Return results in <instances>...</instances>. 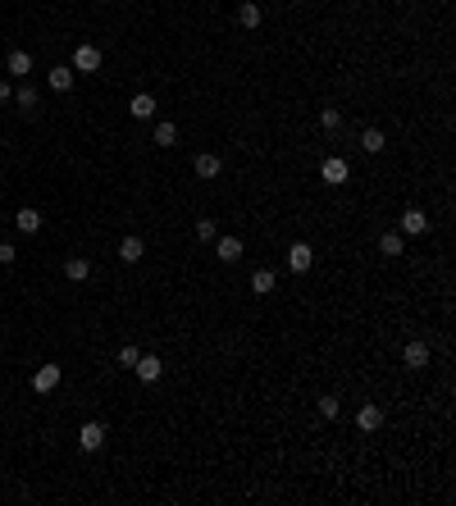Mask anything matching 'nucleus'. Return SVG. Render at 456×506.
<instances>
[{
	"label": "nucleus",
	"mask_w": 456,
	"mask_h": 506,
	"mask_svg": "<svg viewBox=\"0 0 456 506\" xmlns=\"http://www.w3.org/2000/svg\"><path fill=\"white\" fill-rule=\"evenodd\" d=\"M133 369H137V378H142V383H155V378L164 374L160 356H137V365H133Z\"/></svg>",
	"instance_id": "obj_11"
},
{
	"label": "nucleus",
	"mask_w": 456,
	"mask_h": 506,
	"mask_svg": "<svg viewBox=\"0 0 456 506\" xmlns=\"http://www.w3.org/2000/svg\"><path fill=\"white\" fill-rule=\"evenodd\" d=\"M274 288H278V274H274V269H256V274H251V292H256V297H269Z\"/></svg>",
	"instance_id": "obj_15"
},
{
	"label": "nucleus",
	"mask_w": 456,
	"mask_h": 506,
	"mask_svg": "<svg viewBox=\"0 0 456 506\" xmlns=\"http://www.w3.org/2000/svg\"><path fill=\"white\" fill-rule=\"evenodd\" d=\"M87 274H92V260L87 256H69L64 260V278H69V283H82Z\"/></svg>",
	"instance_id": "obj_14"
},
{
	"label": "nucleus",
	"mask_w": 456,
	"mask_h": 506,
	"mask_svg": "<svg viewBox=\"0 0 456 506\" xmlns=\"http://www.w3.org/2000/svg\"><path fill=\"white\" fill-rule=\"evenodd\" d=\"M215 256L224 260V265H233V260H242V237H219V242H215Z\"/></svg>",
	"instance_id": "obj_18"
},
{
	"label": "nucleus",
	"mask_w": 456,
	"mask_h": 506,
	"mask_svg": "<svg viewBox=\"0 0 456 506\" xmlns=\"http://www.w3.org/2000/svg\"><path fill=\"white\" fill-rule=\"evenodd\" d=\"M319 178H324L328 187H343V183H347V160H338V155H328V160L319 164Z\"/></svg>",
	"instance_id": "obj_5"
},
{
	"label": "nucleus",
	"mask_w": 456,
	"mask_h": 506,
	"mask_svg": "<svg viewBox=\"0 0 456 506\" xmlns=\"http://www.w3.org/2000/svg\"><path fill=\"white\" fill-rule=\"evenodd\" d=\"M128 114H133V119H155V96L151 92H137V96H133V105H128Z\"/></svg>",
	"instance_id": "obj_16"
},
{
	"label": "nucleus",
	"mask_w": 456,
	"mask_h": 506,
	"mask_svg": "<svg viewBox=\"0 0 456 506\" xmlns=\"http://www.w3.org/2000/svg\"><path fill=\"white\" fill-rule=\"evenodd\" d=\"M18 260V251H14V242H0V265H14Z\"/></svg>",
	"instance_id": "obj_28"
},
{
	"label": "nucleus",
	"mask_w": 456,
	"mask_h": 506,
	"mask_svg": "<svg viewBox=\"0 0 456 506\" xmlns=\"http://www.w3.org/2000/svg\"><path fill=\"white\" fill-rule=\"evenodd\" d=\"M101 69V46H78L73 51V73H96Z\"/></svg>",
	"instance_id": "obj_2"
},
{
	"label": "nucleus",
	"mask_w": 456,
	"mask_h": 506,
	"mask_svg": "<svg viewBox=\"0 0 456 506\" xmlns=\"http://www.w3.org/2000/svg\"><path fill=\"white\" fill-rule=\"evenodd\" d=\"M192 169H197V178H206V183H210V178H219V169H224V160H219L215 151H201L197 160H192Z\"/></svg>",
	"instance_id": "obj_6"
},
{
	"label": "nucleus",
	"mask_w": 456,
	"mask_h": 506,
	"mask_svg": "<svg viewBox=\"0 0 456 506\" xmlns=\"http://www.w3.org/2000/svg\"><path fill=\"white\" fill-rule=\"evenodd\" d=\"M137 356H142V352H137L133 343H128V347H119V365H123V369H133V365H137Z\"/></svg>",
	"instance_id": "obj_26"
},
{
	"label": "nucleus",
	"mask_w": 456,
	"mask_h": 506,
	"mask_svg": "<svg viewBox=\"0 0 456 506\" xmlns=\"http://www.w3.org/2000/svg\"><path fill=\"white\" fill-rule=\"evenodd\" d=\"M14 228L23 233V237H32V233L42 228V215H37L32 206H23V210H18V215H14Z\"/></svg>",
	"instance_id": "obj_17"
},
{
	"label": "nucleus",
	"mask_w": 456,
	"mask_h": 506,
	"mask_svg": "<svg viewBox=\"0 0 456 506\" xmlns=\"http://www.w3.org/2000/svg\"><path fill=\"white\" fill-rule=\"evenodd\" d=\"M238 23L247 27V32H256V27H260V5H256V0H242V5H238Z\"/></svg>",
	"instance_id": "obj_19"
},
{
	"label": "nucleus",
	"mask_w": 456,
	"mask_h": 506,
	"mask_svg": "<svg viewBox=\"0 0 456 506\" xmlns=\"http://www.w3.org/2000/svg\"><path fill=\"white\" fill-rule=\"evenodd\" d=\"M319 128H324V132H338V128H343V110H333V105H328V110H319Z\"/></svg>",
	"instance_id": "obj_22"
},
{
	"label": "nucleus",
	"mask_w": 456,
	"mask_h": 506,
	"mask_svg": "<svg viewBox=\"0 0 456 506\" xmlns=\"http://www.w3.org/2000/svg\"><path fill=\"white\" fill-rule=\"evenodd\" d=\"M356 429L361 433H379L383 429V406H361V411H356Z\"/></svg>",
	"instance_id": "obj_3"
},
{
	"label": "nucleus",
	"mask_w": 456,
	"mask_h": 506,
	"mask_svg": "<svg viewBox=\"0 0 456 506\" xmlns=\"http://www.w3.org/2000/svg\"><path fill=\"white\" fill-rule=\"evenodd\" d=\"M197 237H201V242H215V237H219V223H215V219H197Z\"/></svg>",
	"instance_id": "obj_25"
},
{
	"label": "nucleus",
	"mask_w": 456,
	"mask_h": 506,
	"mask_svg": "<svg viewBox=\"0 0 456 506\" xmlns=\"http://www.w3.org/2000/svg\"><path fill=\"white\" fill-rule=\"evenodd\" d=\"M310 265H315V251H310V242H292V247H288V269H292V274H306Z\"/></svg>",
	"instance_id": "obj_1"
},
{
	"label": "nucleus",
	"mask_w": 456,
	"mask_h": 506,
	"mask_svg": "<svg viewBox=\"0 0 456 506\" xmlns=\"http://www.w3.org/2000/svg\"><path fill=\"white\" fill-rule=\"evenodd\" d=\"M402 233H429V215H424L420 206H411V210H402Z\"/></svg>",
	"instance_id": "obj_9"
},
{
	"label": "nucleus",
	"mask_w": 456,
	"mask_h": 506,
	"mask_svg": "<svg viewBox=\"0 0 456 506\" xmlns=\"http://www.w3.org/2000/svg\"><path fill=\"white\" fill-rule=\"evenodd\" d=\"M383 146H388V142H383L379 128H365V132H361V151H365V155H379Z\"/></svg>",
	"instance_id": "obj_21"
},
{
	"label": "nucleus",
	"mask_w": 456,
	"mask_h": 506,
	"mask_svg": "<svg viewBox=\"0 0 456 506\" xmlns=\"http://www.w3.org/2000/svg\"><path fill=\"white\" fill-rule=\"evenodd\" d=\"M60 374H64L60 365H42L32 374V393H51V388H60Z\"/></svg>",
	"instance_id": "obj_7"
},
{
	"label": "nucleus",
	"mask_w": 456,
	"mask_h": 506,
	"mask_svg": "<svg viewBox=\"0 0 456 506\" xmlns=\"http://www.w3.org/2000/svg\"><path fill=\"white\" fill-rule=\"evenodd\" d=\"M319 415H324V420H333V415H338V397H319Z\"/></svg>",
	"instance_id": "obj_27"
},
{
	"label": "nucleus",
	"mask_w": 456,
	"mask_h": 506,
	"mask_svg": "<svg viewBox=\"0 0 456 506\" xmlns=\"http://www.w3.org/2000/svg\"><path fill=\"white\" fill-rule=\"evenodd\" d=\"M14 105H18L23 114H37V105H42V96H37V87H32V82H23V87L14 92Z\"/></svg>",
	"instance_id": "obj_13"
},
{
	"label": "nucleus",
	"mask_w": 456,
	"mask_h": 506,
	"mask_svg": "<svg viewBox=\"0 0 456 506\" xmlns=\"http://www.w3.org/2000/svg\"><path fill=\"white\" fill-rule=\"evenodd\" d=\"M5 101H14V87H9V82H0V105H5Z\"/></svg>",
	"instance_id": "obj_29"
},
{
	"label": "nucleus",
	"mask_w": 456,
	"mask_h": 506,
	"mask_svg": "<svg viewBox=\"0 0 456 506\" xmlns=\"http://www.w3.org/2000/svg\"><path fill=\"white\" fill-rule=\"evenodd\" d=\"M402 361H406V369H424V365H429V343H420V338H415V343H406Z\"/></svg>",
	"instance_id": "obj_8"
},
{
	"label": "nucleus",
	"mask_w": 456,
	"mask_h": 506,
	"mask_svg": "<svg viewBox=\"0 0 456 506\" xmlns=\"http://www.w3.org/2000/svg\"><path fill=\"white\" fill-rule=\"evenodd\" d=\"M142 256H147V242H142V237H123L119 242V260H123V265H137Z\"/></svg>",
	"instance_id": "obj_12"
},
{
	"label": "nucleus",
	"mask_w": 456,
	"mask_h": 506,
	"mask_svg": "<svg viewBox=\"0 0 456 506\" xmlns=\"http://www.w3.org/2000/svg\"><path fill=\"white\" fill-rule=\"evenodd\" d=\"M173 142H178V128H173L169 119H164V123H155V146H173Z\"/></svg>",
	"instance_id": "obj_23"
},
{
	"label": "nucleus",
	"mask_w": 456,
	"mask_h": 506,
	"mask_svg": "<svg viewBox=\"0 0 456 506\" xmlns=\"http://www.w3.org/2000/svg\"><path fill=\"white\" fill-rule=\"evenodd\" d=\"M5 69L27 82V73H32V55H27V51H9V55H5Z\"/></svg>",
	"instance_id": "obj_10"
},
{
	"label": "nucleus",
	"mask_w": 456,
	"mask_h": 506,
	"mask_svg": "<svg viewBox=\"0 0 456 506\" xmlns=\"http://www.w3.org/2000/svg\"><path fill=\"white\" fill-rule=\"evenodd\" d=\"M46 82H51V92H69L73 87V69L69 64H55V69L46 73Z\"/></svg>",
	"instance_id": "obj_20"
},
{
	"label": "nucleus",
	"mask_w": 456,
	"mask_h": 506,
	"mask_svg": "<svg viewBox=\"0 0 456 506\" xmlns=\"http://www.w3.org/2000/svg\"><path fill=\"white\" fill-rule=\"evenodd\" d=\"M78 447H82V452H101L105 447V424H82V429H78Z\"/></svg>",
	"instance_id": "obj_4"
},
{
	"label": "nucleus",
	"mask_w": 456,
	"mask_h": 506,
	"mask_svg": "<svg viewBox=\"0 0 456 506\" xmlns=\"http://www.w3.org/2000/svg\"><path fill=\"white\" fill-rule=\"evenodd\" d=\"M379 251H383V256H402V233H383Z\"/></svg>",
	"instance_id": "obj_24"
}]
</instances>
